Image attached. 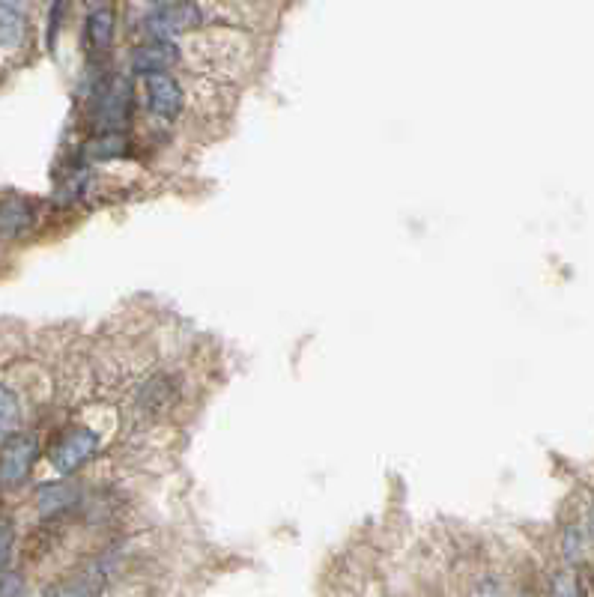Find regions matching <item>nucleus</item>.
Here are the masks:
<instances>
[{
  "label": "nucleus",
  "instance_id": "nucleus-1",
  "mask_svg": "<svg viewBox=\"0 0 594 597\" xmlns=\"http://www.w3.org/2000/svg\"><path fill=\"white\" fill-rule=\"evenodd\" d=\"M180 48H183V63H189L195 72L215 81H233L254 63L251 39L233 27L198 30L192 36H183Z\"/></svg>",
  "mask_w": 594,
  "mask_h": 597
},
{
  "label": "nucleus",
  "instance_id": "nucleus-2",
  "mask_svg": "<svg viewBox=\"0 0 594 597\" xmlns=\"http://www.w3.org/2000/svg\"><path fill=\"white\" fill-rule=\"evenodd\" d=\"M102 448V436L90 424H69L63 427L48 445V463L57 475H72L87 466Z\"/></svg>",
  "mask_w": 594,
  "mask_h": 597
},
{
  "label": "nucleus",
  "instance_id": "nucleus-3",
  "mask_svg": "<svg viewBox=\"0 0 594 597\" xmlns=\"http://www.w3.org/2000/svg\"><path fill=\"white\" fill-rule=\"evenodd\" d=\"M180 398H183V380L171 371H159L141 380V386L132 395V409L138 412L141 424H147L165 418Z\"/></svg>",
  "mask_w": 594,
  "mask_h": 597
},
{
  "label": "nucleus",
  "instance_id": "nucleus-4",
  "mask_svg": "<svg viewBox=\"0 0 594 597\" xmlns=\"http://www.w3.org/2000/svg\"><path fill=\"white\" fill-rule=\"evenodd\" d=\"M141 96H144L150 117H156L162 123H177L189 105L186 87L174 72H159V75L141 78Z\"/></svg>",
  "mask_w": 594,
  "mask_h": 597
},
{
  "label": "nucleus",
  "instance_id": "nucleus-5",
  "mask_svg": "<svg viewBox=\"0 0 594 597\" xmlns=\"http://www.w3.org/2000/svg\"><path fill=\"white\" fill-rule=\"evenodd\" d=\"M132 114V84L123 75H111L99 84L96 102H93V123L105 132H123Z\"/></svg>",
  "mask_w": 594,
  "mask_h": 597
},
{
  "label": "nucleus",
  "instance_id": "nucleus-6",
  "mask_svg": "<svg viewBox=\"0 0 594 597\" xmlns=\"http://www.w3.org/2000/svg\"><path fill=\"white\" fill-rule=\"evenodd\" d=\"M36 457L39 442L30 433H18L6 445H0V487H21L30 478Z\"/></svg>",
  "mask_w": 594,
  "mask_h": 597
},
{
  "label": "nucleus",
  "instance_id": "nucleus-7",
  "mask_svg": "<svg viewBox=\"0 0 594 597\" xmlns=\"http://www.w3.org/2000/svg\"><path fill=\"white\" fill-rule=\"evenodd\" d=\"M183 63V48L180 39L174 42H141L129 51V66L147 78V75H159V72H171L174 66Z\"/></svg>",
  "mask_w": 594,
  "mask_h": 597
},
{
  "label": "nucleus",
  "instance_id": "nucleus-8",
  "mask_svg": "<svg viewBox=\"0 0 594 597\" xmlns=\"http://www.w3.org/2000/svg\"><path fill=\"white\" fill-rule=\"evenodd\" d=\"M105 583H108V568L102 562H96V565H87L75 574H66V577L48 583L39 597H99L105 592Z\"/></svg>",
  "mask_w": 594,
  "mask_h": 597
},
{
  "label": "nucleus",
  "instance_id": "nucleus-9",
  "mask_svg": "<svg viewBox=\"0 0 594 597\" xmlns=\"http://www.w3.org/2000/svg\"><path fill=\"white\" fill-rule=\"evenodd\" d=\"M84 33H87V45L93 51H108L114 45V33H117V9L111 3H93Z\"/></svg>",
  "mask_w": 594,
  "mask_h": 597
},
{
  "label": "nucleus",
  "instance_id": "nucleus-10",
  "mask_svg": "<svg viewBox=\"0 0 594 597\" xmlns=\"http://www.w3.org/2000/svg\"><path fill=\"white\" fill-rule=\"evenodd\" d=\"M75 502H78V487L72 481H54L36 493V508L42 517H54V514L72 508Z\"/></svg>",
  "mask_w": 594,
  "mask_h": 597
},
{
  "label": "nucleus",
  "instance_id": "nucleus-11",
  "mask_svg": "<svg viewBox=\"0 0 594 597\" xmlns=\"http://www.w3.org/2000/svg\"><path fill=\"white\" fill-rule=\"evenodd\" d=\"M27 39L24 12L15 3H0V51H18Z\"/></svg>",
  "mask_w": 594,
  "mask_h": 597
},
{
  "label": "nucleus",
  "instance_id": "nucleus-12",
  "mask_svg": "<svg viewBox=\"0 0 594 597\" xmlns=\"http://www.w3.org/2000/svg\"><path fill=\"white\" fill-rule=\"evenodd\" d=\"M30 224V203L21 198H6L0 203V239L18 236Z\"/></svg>",
  "mask_w": 594,
  "mask_h": 597
},
{
  "label": "nucleus",
  "instance_id": "nucleus-13",
  "mask_svg": "<svg viewBox=\"0 0 594 597\" xmlns=\"http://www.w3.org/2000/svg\"><path fill=\"white\" fill-rule=\"evenodd\" d=\"M18 433H21V400L9 386L0 383V445H6Z\"/></svg>",
  "mask_w": 594,
  "mask_h": 597
},
{
  "label": "nucleus",
  "instance_id": "nucleus-14",
  "mask_svg": "<svg viewBox=\"0 0 594 597\" xmlns=\"http://www.w3.org/2000/svg\"><path fill=\"white\" fill-rule=\"evenodd\" d=\"M589 544H592V535H589V526L586 523H568L565 532H562V556L565 562L574 568L586 559L589 553Z\"/></svg>",
  "mask_w": 594,
  "mask_h": 597
},
{
  "label": "nucleus",
  "instance_id": "nucleus-15",
  "mask_svg": "<svg viewBox=\"0 0 594 597\" xmlns=\"http://www.w3.org/2000/svg\"><path fill=\"white\" fill-rule=\"evenodd\" d=\"M547 597H586V586H583V577L577 574V568H559L553 577H550V589Z\"/></svg>",
  "mask_w": 594,
  "mask_h": 597
},
{
  "label": "nucleus",
  "instance_id": "nucleus-16",
  "mask_svg": "<svg viewBox=\"0 0 594 597\" xmlns=\"http://www.w3.org/2000/svg\"><path fill=\"white\" fill-rule=\"evenodd\" d=\"M126 150V135L123 132H114V135H102L96 141H90L87 153L93 159H111V156H120Z\"/></svg>",
  "mask_w": 594,
  "mask_h": 597
},
{
  "label": "nucleus",
  "instance_id": "nucleus-17",
  "mask_svg": "<svg viewBox=\"0 0 594 597\" xmlns=\"http://www.w3.org/2000/svg\"><path fill=\"white\" fill-rule=\"evenodd\" d=\"M12 547H15V538H12V526L6 520H0V574L6 571L9 559H12Z\"/></svg>",
  "mask_w": 594,
  "mask_h": 597
},
{
  "label": "nucleus",
  "instance_id": "nucleus-18",
  "mask_svg": "<svg viewBox=\"0 0 594 597\" xmlns=\"http://www.w3.org/2000/svg\"><path fill=\"white\" fill-rule=\"evenodd\" d=\"M0 597H24V580L15 571L0 574Z\"/></svg>",
  "mask_w": 594,
  "mask_h": 597
},
{
  "label": "nucleus",
  "instance_id": "nucleus-19",
  "mask_svg": "<svg viewBox=\"0 0 594 597\" xmlns=\"http://www.w3.org/2000/svg\"><path fill=\"white\" fill-rule=\"evenodd\" d=\"M469 597H505V589H502V583L496 580V577H481L475 586H472V595Z\"/></svg>",
  "mask_w": 594,
  "mask_h": 597
},
{
  "label": "nucleus",
  "instance_id": "nucleus-20",
  "mask_svg": "<svg viewBox=\"0 0 594 597\" xmlns=\"http://www.w3.org/2000/svg\"><path fill=\"white\" fill-rule=\"evenodd\" d=\"M586 526H589V535H592V541H594V505H592V511H589V520H586Z\"/></svg>",
  "mask_w": 594,
  "mask_h": 597
},
{
  "label": "nucleus",
  "instance_id": "nucleus-21",
  "mask_svg": "<svg viewBox=\"0 0 594 597\" xmlns=\"http://www.w3.org/2000/svg\"><path fill=\"white\" fill-rule=\"evenodd\" d=\"M514 597H535V595H532L529 589H520V592H517V595H514Z\"/></svg>",
  "mask_w": 594,
  "mask_h": 597
}]
</instances>
